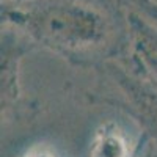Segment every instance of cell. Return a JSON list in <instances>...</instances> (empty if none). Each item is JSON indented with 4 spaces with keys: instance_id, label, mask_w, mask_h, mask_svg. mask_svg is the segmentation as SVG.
<instances>
[{
    "instance_id": "3",
    "label": "cell",
    "mask_w": 157,
    "mask_h": 157,
    "mask_svg": "<svg viewBox=\"0 0 157 157\" xmlns=\"http://www.w3.org/2000/svg\"><path fill=\"white\" fill-rule=\"evenodd\" d=\"M33 44L19 32L2 25V123H10L24 110L21 64Z\"/></svg>"
},
{
    "instance_id": "4",
    "label": "cell",
    "mask_w": 157,
    "mask_h": 157,
    "mask_svg": "<svg viewBox=\"0 0 157 157\" xmlns=\"http://www.w3.org/2000/svg\"><path fill=\"white\" fill-rule=\"evenodd\" d=\"M145 146L146 137L138 127L132 130L124 123L109 120L91 134L86 157H141Z\"/></svg>"
},
{
    "instance_id": "1",
    "label": "cell",
    "mask_w": 157,
    "mask_h": 157,
    "mask_svg": "<svg viewBox=\"0 0 157 157\" xmlns=\"http://www.w3.org/2000/svg\"><path fill=\"white\" fill-rule=\"evenodd\" d=\"M127 17L121 0H2L3 27L78 68L123 60Z\"/></svg>"
},
{
    "instance_id": "5",
    "label": "cell",
    "mask_w": 157,
    "mask_h": 157,
    "mask_svg": "<svg viewBox=\"0 0 157 157\" xmlns=\"http://www.w3.org/2000/svg\"><path fill=\"white\" fill-rule=\"evenodd\" d=\"M17 157H61L57 149L46 143H35V145L29 146L27 149H24Z\"/></svg>"
},
{
    "instance_id": "2",
    "label": "cell",
    "mask_w": 157,
    "mask_h": 157,
    "mask_svg": "<svg viewBox=\"0 0 157 157\" xmlns=\"http://www.w3.org/2000/svg\"><path fill=\"white\" fill-rule=\"evenodd\" d=\"M118 93L102 98V102L118 107L157 146V90L137 77L123 61H112L99 69Z\"/></svg>"
}]
</instances>
